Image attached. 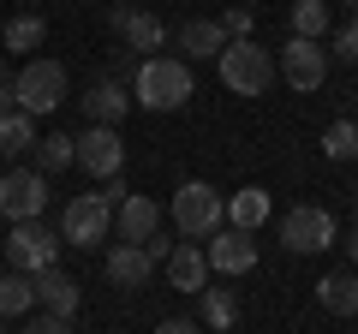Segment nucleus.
Instances as JSON below:
<instances>
[{"instance_id": "nucleus-1", "label": "nucleus", "mask_w": 358, "mask_h": 334, "mask_svg": "<svg viewBox=\"0 0 358 334\" xmlns=\"http://www.w3.org/2000/svg\"><path fill=\"white\" fill-rule=\"evenodd\" d=\"M131 102L150 108V114H179V108L192 102V66L167 60V54L138 60V72H131Z\"/></svg>"}, {"instance_id": "nucleus-2", "label": "nucleus", "mask_w": 358, "mask_h": 334, "mask_svg": "<svg viewBox=\"0 0 358 334\" xmlns=\"http://www.w3.org/2000/svg\"><path fill=\"white\" fill-rule=\"evenodd\" d=\"M215 72H221V84L233 96H268V84H275V54L257 48L251 36H239V42H227L215 54Z\"/></svg>"}, {"instance_id": "nucleus-3", "label": "nucleus", "mask_w": 358, "mask_h": 334, "mask_svg": "<svg viewBox=\"0 0 358 334\" xmlns=\"http://www.w3.org/2000/svg\"><path fill=\"white\" fill-rule=\"evenodd\" d=\"M167 215H173V227L185 233V239H209V233L227 221V197H221L215 185H203V180H185L173 191V209H167Z\"/></svg>"}, {"instance_id": "nucleus-4", "label": "nucleus", "mask_w": 358, "mask_h": 334, "mask_svg": "<svg viewBox=\"0 0 358 334\" xmlns=\"http://www.w3.org/2000/svg\"><path fill=\"white\" fill-rule=\"evenodd\" d=\"M114 233V203L102 191H78L72 203L60 209V239L78 245V251H96V245Z\"/></svg>"}, {"instance_id": "nucleus-5", "label": "nucleus", "mask_w": 358, "mask_h": 334, "mask_svg": "<svg viewBox=\"0 0 358 334\" xmlns=\"http://www.w3.org/2000/svg\"><path fill=\"white\" fill-rule=\"evenodd\" d=\"M13 96H18V108H24L30 119L54 114V108L66 102V66L60 60H30L24 72L13 78Z\"/></svg>"}, {"instance_id": "nucleus-6", "label": "nucleus", "mask_w": 358, "mask_h": 334, "mask_svg": "<svg viewBox=\"0 0 358 334\" xmlns=\"http://www.w3.org/2000/svg\"><path fill=\"white\" fill-rule=\"evenodd\" d=\"M48 263H60V233L42 227V221H13V239H6V269L42 275Z\"/></svg>"}, {"instance_id": "nucleus-7", "label": "nucleus", "mask_w": 358, "mask_h": 334, "mask_svg": "<svg viewBox=\"0 0 358 334\" xmlns=\"http://www.w3.org/2000/svg\"><path fill=\"white\" fill-rule=\"evenodd\" d=\"M334 239H341V227H334V215L317 209V203H299L293 215H281V245L293 251V257H317V251H329Z\"/></svg>"}, {"instance_id": "nucleus-8", "label": "nucleus", "mask_w": 358, "mask_h": 334, "mask_svg": "<svg viewBox=\"0 0 358 334\" xmlns=\"http://www.w3.org/2000/svg\"><path fill=\"white\" fill-rule=\"evenodd\" d=\"M48 209V173L36 167H6L0 173V215L6 221H36Z\"/></svg>"}, {"instance_id": "nucleus-9", "label": "nucleus", "mask_w": 358, "mask_h": 334, "mask_svg": "<svg viewBox=\"0 0 358 334\" xmlns=\"http://www.w3.org/2000/svg\"><path fill=\"white\" fill-rule=\"evenodd\" d=\"M72 161L90 180H114V173H126V143L114 126H90L84 138H72Z\"/></svg>"}, {"instance_id": "nucleus-10", "label": "nucleus", "mask_w": 358, "mask_h": 334, "mask_svg": "<svg viewBox=\"0 0 358 334\" xmlns=\"http://www.w3.org/2000/svg\"><path fill=\"white\" fill-rule=\"evenodd\" d=\"M275 72H281L293 90H317L322 78H329V48H322V42H310V36H287Z\"/></svg>"}, {"instance_id": "nucleus-11", "label": "nucleus", "mask_w": 358, "mask_h": 334, "mask_svg": "<svg viewBox=\"0 0 358 334\" xmlns=\"http://www.w3.org/2000/svg\"><path fill=\"white\" fill-rule=\"evenodd\" d=\"M203 257H209V275H251V269H257V233L227 227V221H221V227L209 233Z\"/></svg>"}, {"instance_id": "nucleus-12", "label": "nucleus", "mask_w": 358, "mask_h": 334, "mask_svg": "<svg viewBox=\"0 0 358 334\" xmlns=\"http://www.w3.org/2000/svg\"><path fill=\"white\" fill-rule=\"evenodd\" d=\"M108 24H114L120 42H126L131 54H143V60L167 42V24H162L155 13H143V6H114V13H108Z\"/></svg>"}, {"instance_id": "nucleus-13", "label": "nucleus", "mask_w": 358, "mask_h": 334, "mask_svg": "<svg viewBox=\"0 0 358 334\" xmlns=\"http://www.w3.org/2000/svg\"><path fill=\"white\" fill-rule=\"evenodd\" d=\"M30 281H36V305L48 310V317H66V322L78 317V305H84V286H78L72 275L60 269V263H48V269L30 275Z\"/></svg>"}, {"instance_id": "nucleus-14", "label": "nucleus", "mask_w": 358, "mask_h": 334, "mask_svg": "<svg viewBox=\"0 0 358 334\" xmlns=\"http://www.w3.org/2000/svg\"><path fill=\"white\" fill-rule=\"evenodd\" d=\"M167 281L173 293H203L209 286V257H203V239H185L167 251Z\"/></svg>"}, {"instance_id": "nucleus-15", "label": "nucleus", "mask_w": 358, "mask_h": 334, "mask_svg": "<svg viewBox=\"0 0 358 334\" xmlns=\"http://www.w3.org/2000/svg\"><path fill=\"white\" fill-rule=\"evenodd\" d=\"M114 233L126 245H143V239H155L162 233V209H155V197H138V191H126V203L114 209Z\"/></svg>"}, {"instance_id": "nucleus-16", "label": "nucleus", "mask_w": 358, "mask_h": 334, "mask_svg": "<svg viewBox=\"0 0 358 334\" xmlns=\"http://www.w3.org/2000/svg\"><path fill=\"white\" fill-rule=\"evenodd\" d=\"M78 102H84L90 126H120V119H126V108H131V90L120 84V78H96V84H90V96H78Z\"/></svg>"}, {"instance_id": "nucleus-17", "label": "nucleus", "mask_w": 358, "mask_h": 334, "mask_svg": "<svg viewBox=\"0 0 358 334\" xmlns=\"http://www.w3.org/2000/svg\"><path fill=\"white\" fill-rule=\"evenodd\" d=\"M221 48H227L221 18H192V24H179V54H185V66L192 60H215Z\"/></svg>"}, {"instance_id": "nucleus-18", "label": "nucleus", "mask_w": 358, "mask_h": 334, "mask_svg": "<svg viewBox=\"0 0 358 334\" xmlns=\"http://www.w3.org/2000/svg\"><path fill=\"white\" fill-rule=\"evenodd\" d=\"M150 275H155V257L143 251V245H126V239H120L114 251H108V281H114V286H143Z\"/></svg>"}, {"instance_id": "nucleus-19", "label": "nucleus", "mask_w": 358, "mask_h": 334, "mask_svg": "<svg viewBox=\"0 0 358 334\" xmlns=\"http://www.w3.org/2000/svg\"><path fill=\"white\" fill-rule=\"evenodd\" d=\"M268 215H275V203H268V191H263V185H245V191H233V197H227V227L257 233Z\"/></svg>"}, {"instance_id": "nucleus-20", "label": "nucleus", "mask_w": 358, "mask_h": 334, "mask_svg": "<svg viewBox=\"0 0 358 334\" xmlns=\"http://www.w3.org/2000/svg\"><path fill=\"white\" fill-rule=\"evenodd\" d=\"M317 305L329 310V317H358V275H346V269L322 275L317 281Z\"/></svg>"}, {"instance_id": "nucleus-21", "label": "nucleus", "mask_w": 358, "mask_h": 334, "mask_svg": "<svg viewBox=\"0 0 358 334\" xmlns=\"http://www.w3.org/2000/svg\"><path fill=\"white\" fill-rule=\"evenodd\" d=\"M36 150V119L24 114V108H13V114H0V155L6 161H18V155Z\"/></svg>"}, {"instance_id": "nucleus-22", "label": "nucleus", "mask_w": 358, "mask_h": 334, "mask_svg": "<svg viewBox=\"0 0 358 334\" xmlns=\"http://www.w3.org/2000/svg\"><path fill=\"white\" fill-rule=\"evenodd\" d=\"M0 42H6L13 54L42 48V42H48V18H42V13H13V18H6V30H0Z\"/></svg>"}, {"instance_id": "nucleus-23", "label": "nucleus", "mask_w": 358, "mask_h": 334, "mask_svg": "<svg viewBox=\"0 0 358 334\" xmlns=\"http://www.w3.org/2000/svg\"><path fill=\"white\" fill-rule=\"evenodd\" d=\"M24 310H36V281L18 275V269H6L0 275V317L13 322V317H24Z\"/></svg>"}, {"instance_id": "nucleus-24", "label": "nucleus", "mask_w": 358, "mask_h": 334, "mask_svg": "<svg viewBox=\"0 0 358 334\" xmlns=\"http://www.w3.org/2000/svg\"><path fill=\"white\" fill-rule=\"evenodd\" d=\"M287 24H293V36H310V42H322L329 36V0H293V13H287Z\"/></svg>"}, {"instance_id": "nucleus-25", "label": "nucleus", "mask_w": 358, "mask_h": 334, "mask_svg": "<svg viewBox=\"0 0 358 334\" xmlns=\"http://www.w3.org/2000/svg\"><path fill=\"white\" fill-rule=\"evenodd\" d=\"M197 298H203V322L209 328H233V322H239V298H233L227 286H203Z\"/></svg>"}, {"instance_id": "nucleus-26", "label": "nucleus", "mask_w": 358, "mask_h": 334, "mask_svg": "<svg viewBox=\"0 0 358 334\" xmlns=\"http://www.w3.org/2000/svg\"><path fill=\"white\" fill-rule=\"evenodd\" d=\"M322 155H329V161H352L358 155V126L352 119H334V126L322 131Z\"/></svg>"}, {"instance_id": "nucleus-27", "label": "nucleus", "mask_w": 358, "mask_h": 334, "mask_svg": "<svg viewBox=\"0 0 358 334\" xmlns=\"http://www.w3.org/2000/svg\"><path fill=\"white\" fill-rule=\"evenodd\" d=\"M60 167H72V138L66 131L36 138V173H60Z\"/></svg>"}, {"instance_id": "nucleus-28", "label": "nucleus", "mask_w": 358, "mask_h": 334, "mask_svg": "<svg viewBox=\"0 0 358 334\" xmlns=\"http://www.w3.org/2000/svg\"><path fill=\"white\" fill-rule=\"evenodd\" d=\"M329 48L341 54L346 66H358V13L346 18V24H329Z\"/></svg>"}, {"instance_id": "nucleus-29", "label": "nucleus", "mask_w": 358, "mask_h": 334, "mask_svg": "<svg viewBox=\"0 0 358 334\" xmlns=\"http://www.w3.org/2000/svg\"><path fill=\"white\" fill-rule=\"evenodd\" d=\"M221 30H227V42H239V36H251V30H257V18H251V6H233V13L221 18Z\"/></svg>"}, {"instance_id": "nucleus-30", "label": "nucleus", "mask_w": 358, "mask_h": 334, "mask_svg": "<svg viewBox=\"0 0 358 334\" xmlns=\"http://www.w3.org/2000/svg\"><path fill=\"white\" fill-rule=\"evenodd\" d=\"M18 334H66V317H48V310H42V317H36V322H24Z\"/></svg>"}, {"instance_id": "nucleus-31", "label": "nucleus", "mask_w": 358, "mask_h": 334, "mask_svg": "<svg viewBox=\"0 0 358 334\" xmlns=\"http://www.w3.org/2000/svg\"><path fill=\"white\" fill-rule=\"evenodd\" d=\"M155 334H203V328L192 317H167V322H155Z\"/></svg>"}, {"instance_id": "nucleus-32", "label": "nucleus", "mask_w": 358, "mask_h": 334, "mask_svg": "<svg viewBox=\"0 0 358 334\" xmlns=\"http://www.w3.org/2000/svg\"><path fill=\"white\" fill-rule=\"evenodd\" d=\"M346 257L358 263V221H352V227H346Z\"/></svg>"}, {"instance_id": "nucleus-33", "label": "nucleus", "mask_w": 358, "mask_h": 334, "mask_svg": "<svg viewBox=\"0 0 358 334\" xmlns=\"http://www.w3.org/2000/svg\"><path fill=\"white\" fill-rule=\"evenodd\" d=\"M18 108V96H13V84H6V90H0V114H13Z\"/></svg>"}, {"instance_id": "nucleus-34", "label": "nucleus", "mask_w": 358, "mask_h": 334, "mask_svg": "<svg viewBox=\"0 0 358 334\" xmlns=\"http://www.w3.org/2000/svg\"><path fill=\"white\" fill-rule=\"evenodd\" d=\"M6 84H13V66H6V60H0V90H6Z\"/></svg>"}, {"instance_id": "nucleus-35", "label": "nucleus", "mask_w": 358, "mask_h": 334, "mask_svg": "<svg viewBox=\"0 0 358 334\" xmlns=\"http://www.w3.org/2000/svg\"><path fill=\"white\" fill-rule=\"evenodd\" d=\"M346 13H358V0H346Z\"/></svg>"}, {"instance_id": "nucleus-36", "label": "nucleus", "mask_w": 358, "mask_h": 334, "mask_svg": "<svg viewBox=\"0 0 358 334\" xmlns=\"http://www.w3.org/2000/svg\"><path fill=\"white\" fill-rule=\"evenodd\" d=\"M0 334H6V317H0Z\"/></svg>"}, {"instance_id": "nucleus-37", "label": "nucleus", "mask_w": 358, "mask_h": 334, "mask_svg": "<svg viewBox=\"0 0 358 334\" xmlns=\"http://www.w3.org/2000/svg\"><path fill=\"white\" fill-rule=\"evenodd\" d=\"M215 334H233V328H215Z\"/></svg>"}]
</instances>
